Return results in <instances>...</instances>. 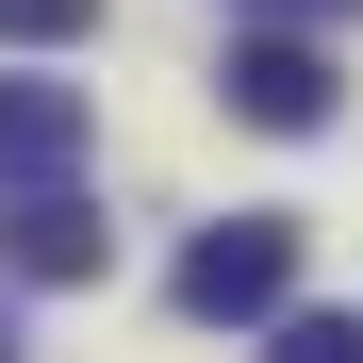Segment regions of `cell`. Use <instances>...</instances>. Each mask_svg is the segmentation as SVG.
<instances>
[{"label":"cell","instance_id":"6da1fadb","mask_svg":"<svg viewBox=\"0 0 363 363\" xmlns=\"http://www.w3.org/2000/svg\"><path fill=\"white\" fill-rule=\"evenodd\" d=\"M215 99L231 116H248V133H330V33H297V17H248V33H231L215 50Z\"/></svg>","mask_w":363,"mask_h":363},{"label":"cell","instance_id":"7a4b0ae2","mask_svg":"<svg viewBox=\"0 0 363 363\" xmlns=\"http://www.w3.org/2000/svg\"><path fill=\"white\" fill-rule=\"evenodd\" d=\"M165 297H182L199 330H231V314H281V297H297V215H215L199 248L165 264Z\"/></svg>","mask_w":363,"mask_h":363},{"label":"cell","instance_id":"3957f363","mask_svg":"<svg viewBox=\"0 0 363 363\" xmlns=\"http://www.w3.org/2000/svg\"><path fill=\"white\" fill-rule=\"evenodd\" d=\"M116 264V215L67 199V182H17V215H0V281H99Z\"/></svg>","mask_w":363,"mask_h":363},{"label":"cell","instance_id":"277c9868","mask_svg":"<svg viewBox=\"0 0 363 363\" xmlns=\"http://www.w3.org/2000/svg\"><path fill=\"white\" fill-rule=\"evenodd\" d=\"M83 165V83H0V182H67Z\"/></svg>","mask_w":363,"mask_h":363},{"label":"cell","instance_id":"5b68a950","mask_svg":"<svg viewBox=\"0 0 363 363\" xmlns=\"http://www.w3.org/2000/svg\"><path fill=\"white\" fill-rule=\"evenodd\" d=\"M264 363H363V314H281Z\"/></svg>","mask_w":363,"mask_h":363},{"label":"cell","instance_id":"8992f818","mask_svg":"<svg viewBox=\"0 0 363 363\" xmlns=\"http://www.w3.org/2000/svg\"><path fill=\"white\" fill-rule=\"evenodd\" d=\"M67 33H99V0H0V50H67Z\"/></svg>","mask_w":363,"mask_h":363},{"label":"cell","instance_id":"52a82bcc","mask_svg":"<svg viewBox=\"0 0 363 363\" xmlns=\"http://www.w3.org/2000/svg\"><path fill=\"white\" fill-rule=\"evenodd\" d=\"M231 17H297V33H330V17H363V0H231Z\"/></svg>","mask_w":363,"mask_h":363},{"label":"cell","instance_id":"ba28073f","mask_svg":"<svg viewBox=\"0 0 363 363\" xmlns=\"http://www.w3.org/2000/svg\"><path fill=\"white\" fill-rule=\"evenodd\" d=\"M0 363H17V347H0Z\"/></svg>","mask_w":363,"mask_h":363}]
</instances>
